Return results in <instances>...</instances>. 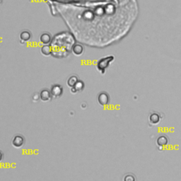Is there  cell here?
<instances>
[{
	"label": "cell",
	"instance_id": "obj_11",
	"mask_svg": "<svg viewBox=\"0 0 181 181\" xmlns=\"http://www.w3.org/2000/svg\"><path fill=\"white\" fill-rule=\"evenodd\" d=\"M41 53L45 56H49L52 53V48L50 45H45L41 48Z\"/></svg>",
	"mask_w": 181,
	"mask_h": 181
},
{
	"label": "cell",
	"instance_id": "obj_12",
	"mask_svg": "<svg viewBox=\"0 0 181 181\" xmlns=\"http://www.w3.org/2000/svg\"><path fill=\"white\" fill-rule=\"evenodd\" d=\"M79 81V79H78V77H77V76L73 75V76H72V77H70L68 79L67 85L69 86H70V87L72 88L75 86V84H77V83Z\"/></svg>",
	"mask_w": 181,
	"mask_h": 181
},
{
	"label": "cell",
	"instance_id": "obj_13",
	"mask_svg": "<svg viewBox=\"0 0 181 181\" xmlns=\"http://www.w3.org/2000/svg\"><path fill=\"white\" fill-rule=\"evenodd\" d=\"M75 89L77 90V92L81 91L83 90L84 88V83L82 81H79L77 84H75V86L73 87Z\"/></svg>",
	"mask_w": 181,
	"mask_h": 181
},
{
	"label": "cell",
	"instance_id": "obj_10",
	"mask_svg": "<svg viewBox=\"0 0 181 181\" xmlns=\"http://www.w3.org/2000/svg\"><path fill=\"white\" fill-rule=\"evenodd\" d=\"M30 38H31V34L28 30H23L20 34V39L23 42L28 41L30 39Z\"/></svg>",
	"mask_w": 181,
	"mask_h": 181
},
{
	"label": "cell",
	"instance_id": "obj_1",
	"mask_svg": "<svg viewBox=\"0 0 181 181\" xmlns=\"http://www.w3.org/2000/svg\"><path fill=\"white\" fill-rule=\"evenodd\" d=\"M114 60L113 56H108V57H104V58L101 59V60L98 62L97 68L99 71L101 72V73L104 74L105 70L109 67L110 63Z\"/></svg>",
	"mask_w": 181,
	"mask_h": 181
},
{
	"label": "cell",
	"instance_id": "obj_5",
	"mask_svg": "<svg viewBox=\"0 0 181 181\" xmlns=\"http://www.w3.org/2000/svg\"><path fill=\"white\" fill-rule=\"evenodd\" d=\"M52 96L51 94V92L48 89H44L41 90V93H40V98H41V101H45V102L51 100Z\"/></svg>",
	"mask_w": 181,
	"mask_h": 181
},
{
	"label": "cell",
	"instance_id": "obj_6",
	"mask_svg": "<svg viewBox=\"0 0 181 181\" xmlns=\"http://www.w3.org/2000/svg\"><path fill=\"white\" fill-rule=\"evenodd\" d=\"M168 139L166 135H161L156 139V144L159 146H164L168 144Z\"/></svg>",
	"mask_w": 181,
	"mask_h": 181
},
{
	"label": "cell",
	"instance_id": "obj_15",
	"mask_svg": "<svg viewBox=\"0 0 181 181\" xmlns=\"http://www.w3.org/2000/svg\"><path fill=\"white\" fill-rule=\"evenodd\" d=\"M3 157H4L3 153L1 151H0V161H2Z\"/></svg>",
	"mask_w": 181,
	"mask_h": 181
},
{
	"label": "cell",
	"instance_id": "obj_8",
	"mask_svg": "<svg viewBox=\"0 0 181 181\" xmlns=\"http://www.w3.org/2000/svg\"><path fill=\"white\" fill-rule=\"evenodd\" d=\"M84 47L79 44L75 45L73 46V48H72V52H73V53L77 56L82 55V53L84 52Z\"/></svg>",
	"mask_w": 181,
	"mask_h": 181
},
{
	"label": "cell",
	"instance_id": "obj_4",
	"mask_svg": "<svg viewBox=\"0 0 181 181\" xmlns=\"http://www.w3.org/2000/svg\"><path fill=\"white\" fill-rule=\"evenodd\" d=\"M51 92L52 96L55 98H58L60 97L63 93V88L60 85L56 84L53 85L51 88Z\"/></svg>",
	"mask_w": 181,
	"mask_h": 181
},
{
	"label": "cell",
	"instance_id": "obj_3",
	"mask_svg": "<svg viewBox=\"0 0 181 181\" xmlns=\"http://www.w3.org/2000/svg\"><path fill=\"white\" fill-rule=\"evenodd\" d=\"M25 139L23 136L21 135H16L12 139V145L16 148H21L22 147L24 144Z\"/></svg>",
	"mask_w": 181,
	"mask_h": 181
},
{
	"label": "cell",
	"instance_id": "obj_14",
	"mask_svg": "<svg viewBox=\"0 0 181 181\" xmlns=\"http://www.w3.org/2000/svg\"><path fill=\"white\" fill-rule=\"evenodd\" d=\"M124 181H136L135 177L132 174H127L124 177Z\"/></svg>",
	"mask_w": 181,
	"mask_h": 181
},
{
	"label": "cell",
	"instance_id": "obj_2",
	"mask_svg": "<svg viewBox=\"0 0 181 181\" xmlns=\"http://www.w3.org/2000/svg\"><path fill=\"white\" fill-rule=\"evenodd\" d=\"M110 97L106 92H101L98 96V102L101 106H105L109 104Z\"/></svg>",
	"mask_w": 181,
	"mask_h": 181
},
{
	"label": "cell",
	"instance_id": "obj_7",
	"mask_svg": "<svg viewBox=\"0 0 181 181\" xmlns=\"http://www.w3.org/2000/svg\"><path fill=\"white\" fill-rule=\"evenodd\" d=\"M51 35L49 33H47L42 34V35H41V37H40V41L44 45H48L49 43H50V41H51Z\"/></svg>",
	"mask_w": 181,
	"mask_h": 181
},
{
	"label": "cell",
	"instance_id": "obj_9",
	"mask_svg": "<svg viewBox=\"0 0 181 181\" xmlns=\"http://www.w3.org/2000/svg\"><path fill=\"white\" fill-rule=\"evenodd\" d=\"M161 120V117L158 113H151L149 116V122L153 125L159 123Z\"/></svg>",
	"mask_w": 181,
	"mask_h": 181
}]
</instances>
